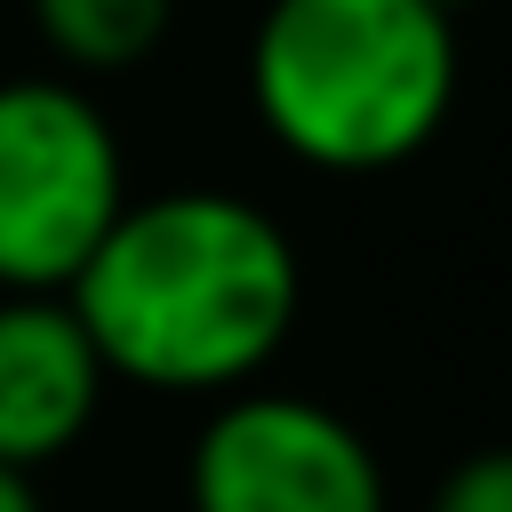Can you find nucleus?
Returning a JSON list of instances; mask_svg holds the SVG:
<instances>
[{"instance_id": "1", "label": "nucleus", "mask_w": 512, "mask_h": 512, "mask_svg": "<svg viewBox=\"0 0 512 512\" xmlns=\"http://www.w3.org/2000/svg\"><path fill=\"white\" fill-rule=\"evenodd\" d=\"M64 304L112 384L224 400L280 360L304 312V264L272 208L216 184H176L112 216Z\"/></svg>"}, {"instance_id": "2", "label": "nucleus", "mask_w": 512, "mask_h": 512, "mask_svg": "<svg viewBox=\"0 0 512 512\" xmlns=\"http://www.w3.org/2000/svg\"><path fill=\"white\" fill-rule=\"evenodd\" d=\"M456 80V16L432 0H264L248 32V104L320 176L416 160L448 128Z\"/></svg>"}, {"instance_id": "3", "label": "nucleus", "mask_w": 512, "mask_h": 512, "mask_svg": "<svg viewBox=\"0 0 512 512\" xmlns=\"http://www.w3.org/2000/svg\"><path fill=\"white\" fill-rule=\"evenodd\" d=\"M128 208V152L88 80H0V296H64L112 216Z\"/></svg>"}, {"instance_id": "4", "label": "nucleus", "mask_w": 512, "mask_h": 512, "mask_svg": "<svg viewBox=\"0 0 512 512\" xmlns=\"http://www.w3.org/2000/svg\"><path fill=\"white\" fill-rule=\"evenodd\" d=\"M192 512H392L384 464L352 416L304 392H224L184 456Z\"/></svg>"}, {"instance_id": "5", "label": "nucleus", "mask_w": 512, "mask_h": 512, "mask_svg": "<svg viewBox=\"0 0 512 512\" xmlns=\"http://www.w3.org/2000/svg\"><path fill=\"white\" fill-rule=\"evenodd\" d=\"M104 360L64 296H0V464L40 472L104 408Z\"/></svg>"}, {"instance_id": "6", "label": "nucleus", "mask_w": 512, "mask_h": 512, "mask_svg": "<svg viewBox=\"0 0 512 512\" xmlns=\"http://www.w3.org/2000/svg\"><path fill=\"white\" fill-rule=\"evenodd\" d=\"M176 24V0H32L40 48L64 64V80H112L160 56Z\"/></svg>"}, {"instance_id": "7", "label": "nucleus", "mask_w": 512, "mask_h": 512, "mask_svg": "<svg viewBox=\"0 0 512 512\" xmlns=\"http://www.w3.org/2000/svg\"><path fill=\"white\" fill-rule=\"evenodd\" d=\"M424 512H512V440L504 448H472L464 464H448L432 480Z\"/></svg>"}, {"instance_id": "8", "label": "nucleus", "mask_w": 512, "mask_h": 512, "mask_svg": "<svg viewBox=\"0 0 512 512\" xmlns=\"http://www.w3.org/2000/svg\"><path fill=\"white\" fill-rule=\"evenodd\" d=\"M0 512H48L40 488H32V472H8V464H0Z\"/></svg>"}, {"instance_id": "9", "label": "nucleus", "mask_w": 512, "mask_h": 512, "mask_svg": "<svg viewBox=\"0 0 512 512\" xmlns=\"http://www.w3.org/2000/svg\"><path fill=\"white\" fill-rule=\"evenodd\" d=\"M432 8H448V16H456V8H464V0H432Z\"/></svg>"}]
</instances>
